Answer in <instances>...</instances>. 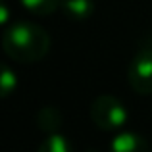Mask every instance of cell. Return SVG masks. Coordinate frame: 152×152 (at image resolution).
Returning <instances> with one entry per match:
<instances>
[{"mask_svg":"<svg viewBox=\"0 0 152 152\" xmlns=\"http://www.w3.org/2000/svg\"><path fill=\"white\" fill-rule=\"evenodd\" d=\"M2 48L8 58L19 64L41 62L50 50V37L41 25L29 21H15L6 25L2 35Z\"/></svg>","mask_w":152,"mask_h":152,"instance_id":"cell-1","label":"cell"},{"mask_svg":"<svg viewBox=\"0 0 152 152\" xmlns=\"http://www.w3.org/2000/svg\"><path fill=\"white\" fill-rule=\"evenodd\" d=\"M91 121L102 131H115L125 125L127 121V110L123 102H119L112 94H100L91 104Z\"/></svg>","mask_w":152,"mask_h":152,"instance_id":"cell-2","label":"cell"},{"mask_svg":"<svg viewBox=\"0 0 152 152\" xmlns=\"http://www.w3.org/2000/svg\"><path fill=\"white\" fill-rule=\"evenodd\" d=\"M127 81L139 94H152V46H141L127 67Z\"/></svg>","mask_w":152,"mask_h":152,"instance_id":"cell-3","label":"cell"},{"mask_svg":"<svg viewBox=\"0 0 152 152\" xmlns=\"http://www.w3.org/2000/svg\"><path fill=\"white\" fill-rule=\"evenodd\" d=\"M110 152H150L148 142L137 133L123 131L118 133L110 142Z\"/></svg>","mask_w":152,"mask_h":152,"instance_id":"cell-4","label":"cell"},{"mask_svg":"<svg viewBox=\"0 0 152 152\" xmlns=\"http://www.w3.org/2000/svg\"><path fill=\"white\" fill-rule=\"evenodd\" d=\"M62 10L66 18L83 21L94 14V0H62Z\"/></svg>","mask_w":152,"mask_h":152,"instance_id":"cell-5","label":"cell"},{"mask_svg":"<svg viewBox=\"0 0 152 152\" xmlns=\"http://www.w3.org/2000/svg\"><path fill=\"white\" fill-rule=\"evenodd\" d=\"M37 123H39V127H41L42 131H46L48 135L58 133L60 125H62V114H60V110H56V108H52V106H45L37 115Z\"/></svg>","mask_w":152,"mask_h":152,"instance_id":"cell-6","label":"cell"},{"mask_svg":"<svg viewBox=\"0 0 152 152\" xmlns=\"http://www.w3.org/2000/svg\"><path fill=\"white\" fill-rule=\"evenodd\" d=\"M27 12L35 15H50L62 6V0H19Z\"/></svg>","mask_w":152,"mask_h":152,"instance_id":"cell-7","label":"cell"},{"mask_svg":"<svg viewBox=\"0 0 152 152\" xmlns=\"http://www.w3.org/2000/svg\"><path fill=\"white\" fill-rule=\"evenodd\" d=\"M37 152H71V146L67 139L60 133H50L45 141L41 142Z\"/></svg>","mask_w":152,"mask_h":152,"instance_id":"cell-8","label":"cell"},{"mask_svg":"<svg viewBox=\"0 0 152 152\" xmlns=\"http://www.w3.org/2000/svg\"><path fill=\"white\" fill-rule=\"evenodd\" d=\"M15 87H18L15 73H14V71H12L8 66H4V67H2V73H0V94H2L4 98L10 96V94L15 91Z\"/></svg>","mask_w":152,"mask_h":152,"instance_id":"cell-9","label":"cell"},{"mask_svg":"<svg viewBox=\"0 0 152 152\" xmlns=\"http://www.w3.org/2000/svg\"><path fill=\"white\" fill-rule=\"evenodd\" d=\"M0 21L6 25V21H8V6L6 4H2V8H0Z\"/></svg>","mask_w":152,"mask_h":152,"instance_id":"cell-10","label":"cell"},{"mask_svg":"<svg viewBox=\"0 0 152 152\" xmlns=\"http://www.w3.org/2000/svg\"><path fill=\"white\" fill-rule=\"evenodd\" d=\"M85 152H98V150H85Z\"/></svg>","mask_w":152,"mask_h":152,"instance_id":"cell-11","label":"cell"}]
</instances>
